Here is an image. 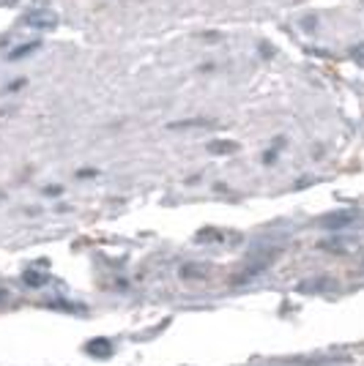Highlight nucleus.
Here are the masks:
<instances>
[{
    "label": "nucleus",
    "instance_id": "nucleus-1",
    "mask_svg": "<svg viewBox=\"0 0 364 366\" xmlns=\"http://www.w3.org/2000/svg\"><path fill=\"white\" fill-rule=\"evenodd\" d=\"M25 28H33V30H52L58 25V14L50 11V8H30L25 17H22Z\"/></svg>",
    "mask_w": 364,
    "mask_h": 366
},
{
    "label": "nucleus",
    "instance_id": "nucleus-2",
    "mask_svg": "<svg viewBox=\"0 0 364 366\" xmlns=\"http://www.w3.org/2000/svg\"><path fill=\"white\" fill-rule=\"evenodd\" d=\"M359 246H362V241L356 235H331V238H326L324 244H321V249L324 252H334V254H351Z\"/></svg>",
    "mask_w": 364,
    "mask_h": 366
},
{
    "label": "nucleus",
    "instance_id": "nucleus-3",
    "mask_svg": "<svg viewBox=\"0 0 364 366\" xmlns=\"http://www.w3.org/2000/svg\"><path fill=\"white\" fill-rule=\"evenodd\" d=\"M85 350L93 355V358H113V353H115V345H113V339H107V336H96V339H91Z\"/></svg>",
    "mask_w": 364,
    "mask_h": 366
},
{
    "label": "nucleus",
    "instance_id": "nucleus-4",
    "mask_svg": "<svg viewBox=\"0 0 364 366\" xmlns=\"http://www.w3.org/2000/svg\"><path fill=\"white\" fill-rule=\"evenodd\" d=\"M356 219V211H345V213H329L324 222V227H331V230H337V227H348V224Z\"/></svg>",
    "mask_w": 364,
    "mask_h": 366
},
{
    "label": "nucleus",
    "instance_id": "nucleus-5",
    "mask_svg": "<svg viewBox=\"0 0 364 366\" xmlns=\"http://www.w3.org/2000/svg\"><path fill=\"white\" fill-rule=\"evenodd\" d=\"M178 273H181V279H189V282H192V279H205V276H208V268L200 263H186L181 265Z\"/></svg>",
    "mask_w": 364,
    "mask_h": 366
},
{
    "label": "nucleus",
    "instance_id": "nucleus-6",
    "mask_svg": "<svg viewBox=\"0 0 364 366\" xmlns=\"http://www.w3.org/2000/svg\"><path fill=\"white\" fill-rule=\"evenodd\" d=\"M39 47H41V41H28V44H22V47H17V49L8 52V61H22V58L39 52Z\"/></svg>",
    "mask_w": 364,
    "mask_h": 366
},
{
    "label": "nucleus",
    "instance_id": "nucleus-7",
    "mask_svg": "<svg viewBox=\"0 0 364 366\" xmlns=\"http://www.w3.org/2000/svg\"><path fill=\"white\" fill-rule=\"evenodd\" d=\"M22 279H25V285H28V287H44L47 282H50V273H41V271L28 268V271L22 273Z\"/></svg>",
    "mask_w": 364,
    "mask_h": 366
},
{
    "label": "nucleus",
    "instance_id": "nucleus-8",
    "mask_svg": "<svg viewBox=\"0 0 364 366\" xmlns=\"http://www.w3.org/2000/svg\"><path fill=\"white\" fill-rule=\"evenodd\" d=\"M239 150V145L230 143V140H214V143H208V153H236Z\"/></svg>",
    "mask_w": 364,
    "mask_h": 366
},
{
    "label": "nucleus",
    "instance_id": "nucleus-9",
    "mask_svg": "<svg viewBox=\"0 0 364 366\" xmlns=\"http://www.w3.org/2000/svg\"><path fill=\"white\" fill-rule=\"evenodd\" d=\"M351 61L356 63V66H364V41L351 47Z\"/></svg>",
    "mask_w": 364,
    "mask_h": 366
}]
</instances>
